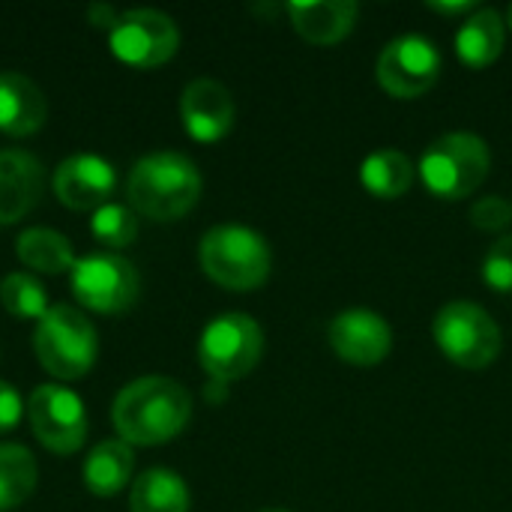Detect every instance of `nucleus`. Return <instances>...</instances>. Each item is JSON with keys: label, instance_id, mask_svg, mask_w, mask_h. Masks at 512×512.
<instances>
[{"label": "nucleus", "instance_id": "nucleus-1", "mask_svg": "<svg viewBox=\"0 0 512 512\" xmlns=\"http://www.w3.org/2000/svg\"><path fill=\"white\" fill-rule=\"evenodd\" d=\"M192 420L189 390L168 375L129 381L111 405V426L129 447H159L174 441Z\"/></svg>", "mask_w": 512, "mask_h": 512}, {"label": "nucleus", "instance_id": "nucleus-2", "mask_svg": "<svg viewBox=\"0 0 512 512\" xmlns=\"http://www.w3.org/2000/svg\"><path fill=\"white\" fill-rule=\"evenodd\" d=\"M201 171L177 150L141 156L126 177L129 207L150 222H177L201 201Z\"/></svg>", "mask_w": 512, "mask_h": 512}, {"label": "nucleus", "instance_id": "nucleus-3", "mask_svg": "<svg viewBox=\"0 0 512 512\" xmlns=\"http://www.w3.org/2000/svg\"><path fill=\"white\" fill-rule=\"evenodd\" d=\"M198 264L219 288L255 291L270 279L273 252L249 225H213L198 243Z\"/></svg>", "mask_w": 512, "mask_h": 512}, {"label": "nucleus", "instance_id": "nucleus-4", "mask_svg": "<svg viewBox=\"0 0 512 512\" xmlns=\"http://www.w3.org/2000/svg\"><path fill=\"white\" fill-rule=\"evenodd\" d=\"M492 171V150L474 132H447L435 138L417 165V177L426 192L444 201H462L474 195Z\"/></svg>", "mask_w": 512, "mask_h": 512}, {"label": "nucleus", "instance_id": "nucleus-5", "mask_svg": "<svg viewBox=\"0 0 512 512\" xmlns=\"http://www.w3.org/2000/svg\"><path fill=\"white\" fill-rule=\"evenodd\" d=\"M33 351L39 366L57 381L84 378L99 354V336L93 321L69 303H54L36 321Z\"/></svg>", "mask_w": 512, "mask_h": 512}, {"label": "nucleus", "instance_id": "nucleus-6", "mask_svg": "<svg viewBox=\"0 0 512 512\" xmlns=\"http://www.w3.org/2000/svg\"><path fill=\"white\" fill-rule=\"evenodd\" d=\"M432 339L438 351L459 369H489L504 345L498 321L471 300H456L438 309L432 321Z\"/></svg>", "mask_w": 512, "mask_h": 512}, {"label": "nucleus", "instance_id": "nucleus-7", "mask_svg": "<svg viewBox=\"0 0 512 512\" xmlns=\"http://www.w3.org/2000/svg\"><path fill=\"white\" fill-rule=\"evenodd\" d=\"M264 354V330L243 312L216 315L198 339V363L210 381L231 384L246 378Z\"/></svg>", "mask_w": 512, "mask_h": 512}, {"label": "nucleus", "instance_id": "nucleus-8", "mask_svg": "<svg viewBox=\"0 0 512 512\" xmlns=\"http://www.w3.org/2000/svg\"><path fill=\"white\" fill-rule=\"evenodd\" d=\"M69 288L87 312L126 315L141 297V276L120 252H90L75 261Z\"/></svg>", "mask_w": 512, "mask_h": 512}, {"label": "nucleus", "instance_id": "nucleus-9", "mask_svg": "<svg viewBox=\"0 0 512 512\" xmlns=\"http://www.w3.org/2000/svg\"><path fill=\"white\" fill-rule=\"evenodd\" d=\"M111 54L135 69H156L180 48V27L162 9H126L108 33Z\"/></svg>", "mask_w": 512, "mask_h": 512}, {"label": "nucleus", "instance_id": "nucleus-10", "mask_svg": "<svg viewBox=\"0 0 512 512\" xmlns=\"http://www.w3.org/2000/svg\"><path fill=\"white\" fill-rule=\"evenodd\" d=\"M27 420L33 438L54 456H72L87 441V411L75 390L63 384H42L27 399Z\"/></svg>", "mask_w": 512, "mask_h": 512}, {"label": "nucleus", "instance_id": "nucleus-11", "mask_svg": "<svg viewBox=\"0 0 512 512\" xmlns=\"http://www.w3.org/2000/svg\"><path fill=\"white\" fill-rule=\"evenodd\" d=\"M444 69V57L438 45L420 33L396 36L384 45L378 57V84L396 99H417L429 93Z\"/></svg>", "mask_w": 512, "mask_h": 512}, {"label": "nucleus", "instance_id": "nucleus-12", "mask_svg": "<svg viewBox=\"0 0 512 512\" xmlns=\"http://www.w3.org/2000/svg\"><path fill=\"white\" fill-rule=\"evenodd\" d=\"M333 354L357 369L381 366L393 351V327L375 309H345L330 321L327 330Z\"/></svg>", "mask_w": 512, "mask_h": 512}, {"label": "nucleus", "instance_id": "nucleus-13", "mask_svg": "<svg viewBox=\"0 0 512 512\" xmlns=\"http://www.w3.org/2000/svg\"><path fill=\"white\" fill-rule=\"evenodd\" d=\"M117 186V171L105 156L96 153H72L66 156L51 177V189L57 201L78 213H93L111 201Z\"/></svg>", "mask_w": 512, "mask_h": 512}, {"label": "nucleus", "instance_id": "nucleus-14", "mask_svg": "<svg viewBox=\"0 0 512 512\" xmlns=\"http://www.w3.org/2000/svg\"><path fill=\"white\" fill-rule=\"evenodd\" d=\"M180 120L192 141L216 144L237 120V105L231 90L216 78H195L180 93Z\"/></svg>", "mask_w": 512, "mask_h": 512}, {"label": "nucleus", "instance_id": "nucleus-15", "mask_svg": "<svg viewBox=\"0 0 512 512\" xmlns=\"http://www.w3.org/2000/svg\"><path fill=\"white\" fill-rule=\"evenodd\" d=\"M45 192L42 162L27 150H0V225L21 222Z\"/></svg>", "mask_w": 512, "mask_h": 512}, {"label": "nucleus", "instance_id": "nucleus-16", "mask_svg": "<svg viewBox=\"0 0 512 512\" xmlns=\"http://www.w3.org/2000/svg\"><path fill=\"white\" fill-rule=\"evenodd\" d=\"M48 120L45 93L24 72H0V132L9 138H27Z\"/></svg>", "mask_w": 512, "mask_h": 512}, {"label": "nucleus", "instance_id": "nucleus-17", "mask_svg": "<svg viewBox=\"0 0 512 512\" xmlns=\"http://www.w3.org/2000/svg\"><path fill=\"white\" fill-rule=\"evenodd\" d=\"M291 27L300 39L312 45H336L342 42L357 24V3L354 0H294L285 6Z\"/></svg>", "mask_w": 512, "mask_h": 512}, {"label": "nucleus", "instance_id": "nucleus-18", "mask_svg": "<svg viewBox=\"0 0 512 512\" xmlns=\"http://www.w3.org/2000/svg\"><path fill=\"white\" fill-rule=\"evenodd\" d=\"M132 471H135L132 447L120 438H108L90 450V456L84 459L81 477H84V489L90 495L114 498L117 492L126 489V483L132 480Z\"/></svg>", "mask_w": 512, "mask_h": 512}, {"label": "nucleus", "instance_id": "nucleus-19", "mask_svg": "<svg viewBox=\"0 0 512 512\" xmlns=\"http://www.w3.org/2000/svg\"><path fill=\"white\" fill-rule=\"evenodd\" d=\"M507 42V21L495 9H477L459 30H456V54L471 69L492 66Z\"/></svg>", "mask_w": 512, "mask_h": 512}, {"label": "nucleus", "instance_id": "nucleus-20", "mask_svg": "<svg viewBox=\"0 0 512 512\" xmlns=\"http://www.w3.org/2000/svg\"><path fill=\"white\" fill-rule=\"evenodd\" d=\"M15 255L24 267H30L33 273H45V276H60V273H72L75 267V252L72 243L54 231V228H24L15 237Z\"/></svg>", "mask_w": 512, "mask_h": 512}, {"label": "nucleus", "instance_id": "nucleus-21", "mask_svg": "<svg viewBox=\"0 0 512 512\" xmlns=\"http://www.w3.org/2000/svg\"><path fill=\"white\" fill-rule=\"evenodd\" d=\"M417 180V165L402 150H375L360 162V183L369 195L393 201L411 192Z\"/></svg>", "mask_w": 512, "mask_h": 512}, {"label": "nucleus", "instance_id": "nucleus-22", "mask_svg": "<svg viewBox=\"0 0 512 512\" xmlns=\"http://www.w3.org/2000/svg\"><path fill=\"white\" fill-rule=\"evenodd\" d=\"M192 498L186 480L171 468H147L129 492L132 512H189Z\"/></svg>", "mask_w": 512, "mask_h": 512}, {"label": "nucleus", "instance_id": "nucleus-23", "mask_svg": "<svg viewBox=\"0 0 512 512\" xmlns=\"http://www.w3.org/2000/svg\"><path fill=\"white\" fill-rule=\"evenodd\" d=\"M36 459L24 444H0V512L18 510L36 489Z\"/></svg>", "mask_w": 512, "mask_h": 512}, {"label": "nucleus", "instance_id": "nucleus-24", "mask_svg": "<svg viewBox=\"0 0 512 512\" xmlns=\"http://www.w3.org/2000/svg\"><path fill=\"white\" fill-rule=\"evenodd\" d=\"M0 306L18 321H39L48 312V294L30 273H9L0 282Z\"/></svg>", "mask_w": 512, "mask_h": 512}, {"label": "nucleus", "instance_id": "nucleus-25", "mask_svg": "<svg viewBox=\"0 0 512 512\" xmlns=\"http://www.w3.org/2000/svg\"><path fill=\"white\" fill-rule=\"evenodd\" d=\"M90 234L102 246H108L111 252H120V249L132 246L135 237H138V213L129 204L108 201L99 210H93V216H90Z\"/></svg>", "mask_w": 512, "mask_h": 512}, {"label": "nucleus", "instance_id": "nucleus-26", "mask_svg": "<svg viewBox=\"0 0 512 512\" xmlns=\"http://www.w3.org/2000/svg\"><path fill=\"white\" fill-rule=\"evenodd\" d=\"M483 282L498 294H512V237H498L489 246L483 258Z\"/></svg>", "mask_w": 512, "mask_h": 512}, {"label": "nucleus", "instance_id": "nucleus-27", "mask_svg": "<svg viewBox=\"0 0 512 512\" xmlns=\"http://www.w3.org/2000/svg\"><path fill=\"white\" fill-rule=\"evenodd\" d=\"M471 222L480 231H501L512 222V204L498 195H486L471 207Z\"/></svg>", "mask_w": 512, "mask_h": 512}, {"label": "nucleus", "instance_id": "nucleus-28", "mask_svg": "<svg viewBox=\"0 0 512 512\" xmlns=\"http://www.w3.org/2000/svg\"><path fill=\"white\" fill-rule=\"evenodd\" d=\"M21 414H27V405L21 402L18 390L0 378V435L12 432L21 423Z\"/></svg>", "mask_w": 512, "mask_h": 512}, {"label": "nucleus", "instance_id": "nucleus-29", "mask_svg": "<svg viewBox=\"0 0 512 512\" xmlns=\"http://www.w3.org/2000/svg\"><path fill=\"white\" fill-rule=\"evenodd\" d=\"M120 9L117 6H111V3H93V6H87V21L93 24V27H99V30H108L111 33V27L120 21Z\"/></svg>", "mask_w": 512, "mask_h": 512}, {"label": "nucleus", "instance_id": "nucleus-30", "mask_svg": "<svg viewBox=\"0 0 512 512\" xmlns=\"http://www.w3.org/2000/svg\"><path fill=\"white\" fill-rule=\"evenodd\" d=\"M435 12H444V15H456V12H471L474 9V0H459V3H429Z\"/></svg>", "mask_w": 512, "mask_h": 512}, {"label": "nucleus", "instance_id": "nucleus-31", "mask_svg": "<svg viewBox=\"0 0 512 512\" xmlns=\"http://www.w3.org/2000/svg\"><path fill=\"white\" fill-rule=\"evenodd\" d=\"M507 30H512V6L507 9Z\"/></svg>", "mask_w": 512, "mask_h": 512}, {"label": "nucleus", "instance_id": "nucleus-32", "mask_svg": "<svg viewBox=\"0 0 512 512\" xmlns=\"http://www.w3.org/2000/svg\"><path fill=\"white\" fill-rule=\"evenodd\" d=\"M258 512H288V510H276V507H270V510H258Z\"/></svg>", "mask_w": 512, "mask_h": 512}]
</instances>
